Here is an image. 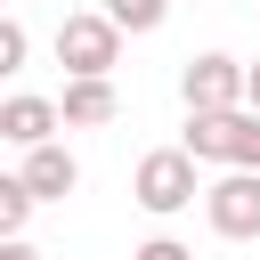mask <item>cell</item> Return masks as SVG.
I'll list each match as a JSON object with an SVG mask.
<instances>
[{"mask_svg": "<svg viewBox=\"0 0 260 260\" xmlns=\"http://www.w3.org/2000/svg\"><path fill=\"white\" fill-rule=\"evenodd\" d=\"M195 162H219V171H260V114L252 106H228V114H187V138H179Z\"/></svg>", "mask_w": 260, "mask_h": 260, "instance_id": "cell-1", "label": "cell"}, {"mask_svg": "<svg viewBox=\"0 0 260 260\" xmlns=\"http://www.w3.org/2000/svg\"><path fill=\"white\" fill-rule=\"evenodd\" d=\"M57 65H65V81H114V65H122L114 16H106V8L65 16V24H57Z\"/></svg>", "mask_w": 260, "mask_h": 260, "instance_id": "cell-2", "label": "cell"}, {"mask_svg": "<svg viewBox=\"0 0 260 260\" xmlns=\"http://www.w3.org/2000/svg\"><path fill=\"white\" fill-rule=\"evenodd\" d=\"M130 195H138L154 219L187 211V203L203 195V179H195V154H187V146H154V154H138V171H130Z\"/></svg>", "mask_w": 260, "mask_h": 260, "instance_id": "cell-3", "label": "cell"}, {"mask_svg": "<svg viewBox=\"0 0 260 260\" xmlns=\"http://www.w3.org/2000/svg\"><path fill=\"white\" fill-rule=\"evenodd\" d=\"M203 219H211V236L252 244V236H260V171H219V179L203 187Z\"/></svg>", "mask_w": 260, "mask_h": 260, "instance_id": "cell-4", "label": "cell"}, {"mask_svg": "<svg viewBox=\"0 0 260 260\" xmlns=\"http://www.w3.org/2000/svg\"><path fill=\"white\" fill-rule=\"evenodd\" d=\"M179 98H187V114H228V106H244V65L203 49L179 65Z\"/></svg>", "mask_w": 260, "mask_h": 260, "instance_id": "cell-5", "label": "cell"}, {"mask_svg": "<svg viewBox=\"0 0 260 260\" xmlns=\"http://www.w3.org/2000/svg\"><path fill=\"white\" fill-rule=\"evenodd\" d=\"M16 179H24V195H32V203H65V195L81 187V162L49 138V146H24V171H16Z\"/></svg>", "mask_w": 260, "mask_h": 260, "instance_id": "cell-6", "label": "cell"}, {"mask_svg": "<svg viewBox=\"0 0 260 260\" xmlns=\"http://www.w3.org/2000/svg\"><path fill=\"white\" fill-rule=\"evenodd\" d=\"M65 122H57V98H32V89H16V98H0V138L8 146H49Z\"/></svg>", "mask_w": 260, "mask_h": 260, "instance_id": "cell-7", "label": "cell"}, {"mask_svg": "<svg viewBox=\"0 0 260 260\" xmlns=\"http://www.w3.org/2000/svg\"><path fill=\"white\" fill-rule=\"evenodd\" d=\"M122 114V89L114 81H65V98H57V122L65 130H106Z\"/></svg>", "mask_w": 260, "mask_h": 260, "instance_id": "cell-8", "label": "cell"}, {"mask_svg": "<svg viewBox=\"0 0 260 260\" xmlns=\"http://www.w3.org/2000/svg\"><path fill=\"white\" fill-rule=\"evenodd\" d=\"M106 16H114V32H154L171 16V0H106Z\"/></svg>", "mask_w": 260, "mask_h": 260, "instance_id": "cell-9", "label": "cell"}, {"mask_svg": "<svg viewBox=\"0 0 260 260\" xmlns=\"http://www.w3.org/2000/svg\"><path fill=\"white\" fill-rule=\"evenodd\" d=\"M24 219H32V195H24V179H8V171H0V244H8V236H24Z\"/></svg>", "mask_w": 260, "mask_h": 260, "instance_id": "cell-10", "label": "cell"}, {"mask_svg": "<svg viewBox=\"0 0 260 260\" xmlns=\"http://www.w3.org/2000/svg\"><path fill=\"white\" fill-rule=\"evenodd\" d=\"M24 57H32L24 24H16V16H0V81H8V73H24Z\"/></svg>", "mask_w": 260, "mask_h": 260, "instance_id": "cell-11", "label": "cell"}, {"mask_svg": "<svg viewBox=\"0 0 260 260\" xmlns=\"http://www.w3.org/2000/svg\"><path fill=\"white\" fill-rule=\"evenodd\" d=\"M130 260H195V252H187V244H179V236H146V244H138V252H130Z\"/></svg>", "mask_w": 260, "mask_h": 260, "instance_id": "cell-12", "label": "cell"}, {"mask_svg": "<svg viewBox=\"0 0 260 260\" xmlns=\"http://www.w3.org/2000/svg\"><path fill=\"white\" fill-rule=\"evenodd\" d=\"M244 106L260 114V65H244Z\"/></svg>", "mask_w": 260, "mask_h": 260, "instance_id": "cell-13", "label": "cell"}, {"mask_svg": "<svg viewBox=\"0 0 260 260\" xmlns=\"http://www.w3.org/2000/svg\"><path fill=\"white\" fill-rule=\"evenodd\" d=\"M0 260H41V252H32L24 236H8V244H0Z\"/></svg>", "mask_w": 260, "mask_h": 260, "instance_id": "cell-14", "label": "cell"}]
</instances>
